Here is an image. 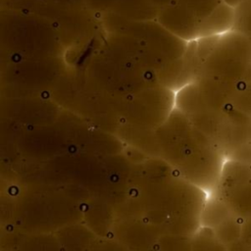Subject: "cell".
I'll list each match as a JSON object with an SVG mask.
<instances>
[{"mask_svg":"<svg viewBox=\"0 0 251 251\" xmlns=\"http://www.w3.org/2000/svg\"><path fill=\"white\" fill-rule=\"evenodd\" d=\"M233 30L251 38V0H244L234 7Z\"/></svg>","mask_w":251,"mask_h":251,"instance_id":"1","label":"cell"},{"mask_svg":"<svg viewBox=\"0 0 251 251\" xmlns=\"http://www.w3.org/2000/svg\"><path fill=\"white\" fill-rule=\"evenodd\" d=\"M231 106L251 117V80L239 83Z\"/></svg>","mask_w":251,"mask_h":251,"instance_id":"2","label":"cell"},{"mask_svg":"<svg viewBox=\"0 0 251 251\" xmlns=\"http://www.w3.org/2000/svg\"><path fill=\"white\" fill-rule=\"evenodd\" d=\"M250 41H251V38H250Z\"/></svg>","mask_w":251,"mask_h":251,"instance_id":"3","label":"cell"}]
</instances>
